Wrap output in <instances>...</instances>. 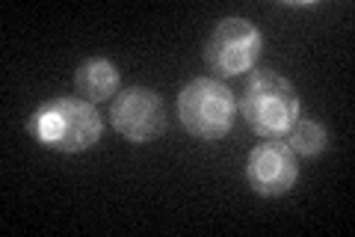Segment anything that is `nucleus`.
I'll list each match as a JSON object with an SVG mask.
<instances>
[{"label":"nucleus","instance_id":"obj_3","mask_svg":"<svg viewBox=\"0 0 355 237\" xmlns=\"http://www.w3.org/2000/svg\"><path fill=\"white\" fill-rule=\"evenodd\" d=\"M234 92L216 77H196L178 95V119L196 140L214 142L234 128Z\"/></svg>","mask_w":355,"mask_h":237},{"label":"nucleus","instance_id":"obj_1","mask_svg":"<svg viewBox=\"0 0 355 237\" xmlns=\"http://www.w3.org/2000/svg\"><path fill=\"white\" fill-rule=\"evenodd\" d=\"M30 137L42 142L44 149L62 152V154H77L89 152L92 145L101 140L104 119L83 98H51L33 113L27 122Z\"/></svg>","mask_w":355,"mask_h":237},{"label":"nucleus","instance_id":"obj_8","mask_svg":"<svg viewBox=\"0 0 355 237\" xmlns=\"http://www.w3.org/2000/svg\"><path fill=\"white\" fill-rule=\"evenodd\" d=\"M282 142H284L293 154H299V157H317V154L326 152V145H329V131L320 125L317 119L299 116V119L293 122V128L284 133Z\"/></svg>","mask_w":355,"mask_h":237},{"label":"nucleus","instance_id":"obj_7","mask_svg":"<svg viewBox=\"0 0 355 237\" xmlns=\"http://www.w3.org/2000/svg\"><path fill=\"white\" fill-rule=\"evenodd\" d=\"M119 86H121V74L116 69V63H110L107 56H89L74 72L77 95L89 101V104H101V101L116 98Z\"/></svg>","mask_w":355,"mask_h":237},{"label":"nucleus","instance_id":"obj_2","mask_svg":"<svg viewBox=\"0 0 355 237\" xmlns=\"http://www.w3.org/2000/svg\"><path fill=\"white\" fill-rule=\"evenodd\" d=\"M237 110L261 140H284V133L302 116L296 86L272 69H254L249 74Z\"/></svg>","mask_w":355,"mask_h":237},{"label":"nucleus","instance_id":"obj_6","mask_svg":"<svg viewBox=\"0 0 355 237\" xmlns=\"http://www.w3.org/2000/svg\"><path fill=\"white\" fill-rule=\"evenodd\" d=\"M246 181L249 190L261 199L287 196L299 181L296 154L282 140H263L246 157Z\"/></svg>","mask_w":355,"mask_h":237},{"label":"nucleus","instance_id":"obj_4","mask_svg":"<svg viewBox=\"0 0 355 237\" xmlns=\"http://www.w3.org/2000/svg\"><path fill=\"white\" fill-rule=\"evenodd\" d=\"M263 51L261 30L246 18H222L205 42V63L216 77H237L254 69Z\"/></svg>","mask_w":355,"mask_h":237},{"label":"nucleus","instance_id":"obj_5","mask_svg":"<svg viewBox=\"0 0 355 237\" xmlns=\"http://www.w3.org/2000/svg\"><path fill=\"white\" fill-rule=\"evenodd\" d=\"M110 125L133 145L151 142L166 131V104L148 86H128L110 104Z\"/></svg>","mask_w":355,"mask_h":237}]
</instances>
